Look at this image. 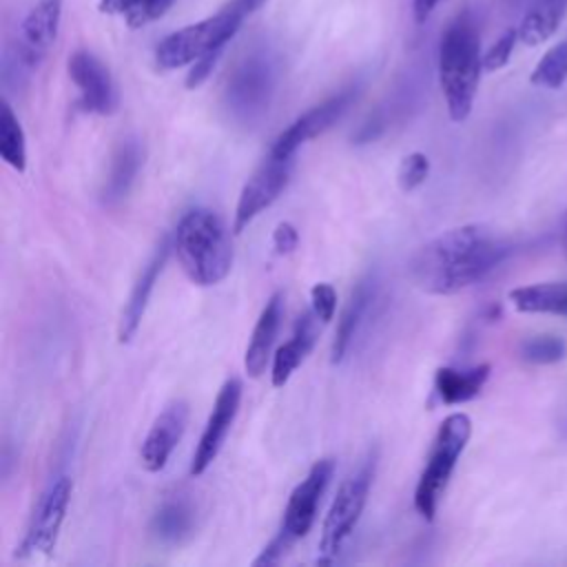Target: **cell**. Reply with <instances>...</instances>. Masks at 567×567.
Listing matches in <instances>:
<instances>
[{"label": "cell", "mask_w": 567, "mask_h": 567, "mask_svg": "<svg viewBox=\"0 0 567 567\" xmlns=\"http://www.w3.org/2000/svg\"><path fill=\"white\" fill-rule=\"evenodd\" d=\"M512 241L485 224H465L423 244L410 259L412 281L430 295H454L485 279Z\"/></svg>", "instance_id": "obj_1"}, {"label": "cell", "mask_w": 567, "mask_h": 567, "mask_svg": "<svg viewBox=\"0 0 567 567\" xmlns=\"http://www.w3.org/2000/svg\"><path fill=\"white\" fill-rule=\"evenodd\" d=\"M483 71L481 35L470 13L456 16L439 42V82L452 122L472 113Z\"/></svg>", "instance_id": "obj_2"}, {"label": "cell", "mask_w": 567, "mask_h": 567, "mask_svg": "<svg viewBox=\"0 0 567 567\" xmlns=\"http://www.w3.org/2000/svg\"><path fill=\"white\" fill-rule=\"evenodd\" d=\"M173 250L186 277L197 286L224 281L233 266L228 226L210 208H193L179 219L173 233Z\"/></svg>", "instance_id": "obj_3"}, {"label": "cell", "mask_w": 567, "mask_h": 567, "mask_svg": "<svg viewBox=\"0 0 567 567\" xmlns=\"http://www.w3.org/2000/svg\"><path fill=\"white\" fill-rule=\"evenodd\" d=\"M261 0H237L235 4L166 35L155 49L159 69L171 71L197 62L210 51H219L239 31L244 18L259 7Z\"/></svg>", "instance_id": "obj_4"}, {"label": "cell", "mask_w": 567, "mask_h": 567, "mask_svg": "<svg viewBox=\"0 0 567 567\" xmlns=\"http://www.w3.org/2000/svg\"><path fill=\"white\" fill-rule=\"evenodd\" d=\"M472 436V421L465 412H454L443 419L436 430L427 463L419 476L414 489V509L425 518L432 520L441 496L450 483V476L461 458L467 441Z\"/></svg>", "instance_id": "obj_5"}, {"label": "cell", "mask_w": 567, "mask_h": 567, "mask_svg": "<svg viewBox=\"0 0 567 567\" xmlns=\"http://www.w3.org/2000/svg\"><path fill=\"white\" fill-rule=\"evenodd\" d=\"M374 476V456L365 458L357 472H352L337 489L332 505L326 514L319 540V565H330L341 554L346 540L352 536L363 507L368 503L370 485Z\"/></svg>", "instance_id": "obj_6"}, {"label": "cell", "mask_w": 567, "mask_h": 567, "mask_svg": "<svg viewBox=\"0 0 567 567\" xmlns=\"http://www.w3.org/2000/svg\"><path fill=\"white\" fill-rule=\"evenodd\" d=\"M275 91V62L266 51L246 55L228 75L224 104L233 120L241 124L257 122L270 104Z\"/></svg>", "instance_id": "obj_7"}, {"label": "cell", "mask_w": 567, "mask_h": 567, "mask_svg": "<svg viewBox=\"0 0 567 567\" xmlns=\"http://www.w3.org/2000/svg\"><path fill=\"white\" fill-rule=\"evenodd\" d=\"M73 483L69 476H58L38 498V505L29 518L24 538L20 543L18 556H35L51 554L55 549L69 501H71Z\"/></svg>", "instance_id": "obj_8"}, {"label": "cell", "mask_w": 567, "mask_h": 567, "mask_svg": "<svg viewBox=\"0 0 567 567\" xmlns=\"http://www.w3.org/2000/svg\"><path fill=\"white\" fill-rule=\"evenodd\" d=\"M292 166H295V157H277L268 153V157L248 177V182L239 193L235 219H233L235 233H241L259 213H264L281 195V190L290 182Z\"/></svg>", "instance_id": "obj_9"}, {"label": "cell", "mask_w": 567, "mask_h": 567, "mask_svg": "<svg viewBox=\"0 0 567 567\" xmlns=\"http://www.w3.org/2000/svg\"><path fill=\"white\" fill-rule=\"evenodd\" d=\"M332 474H334V458H319L308 470L306 478H301L295 485V489L290 492L286 509H284L281 527H279V532L290 543L303 538L312 529L321 496H323Z\"/></svg>", "instance_id": "obj_10"}, {"label": "cell", "mask_w": 567, "mask_h": 567, "mask_svg": "<svg viewBox=\"0 0 567 567\" xmlns=\"http://www.w3.org/2000/svg\"><path fill=\"white\" fill-rule=\"evenodd\" d=\"M354 97H357V89L348 86V89L339 91L337 95L323 100L321 104L312 106L310 111L299 115L290 126H286L272 140L268 153H272L277 157H295L297 148L301 144H306L308 140L321 135L326 128H330L346 113V109L352 104Z\"/></svg>", "instance_id": "obj_11"}, {"label": "cell", "mask_w": 567, "mask_h": 567, "mask_svg": "<svg viewBox=\"0 0 567 567\" xmlns=\"http://www.w3.org/2000/svg\"><path fill=\"white\" fill-rule=\"evenodd\" d=\"M239 403H241V381L230 377L224 381V385L217 392V399L213 403V410L208 414L206 427L199 436V443L193 452V461H190V474L199 476L208 470V465L217 458L230 425L239 412Z\"/></svg>", "instance_id": "obj_12"}, {"label": "cell", "mask_w": 567, "mask_h": 567, "mask_svg": "<svg viewBox=\"0 0 567 567\" xmlns=\"http://www.w3.org/2000/svg\"><path fill=\"white\" fill-rule=\"evenodd\" d=\"M69 75L80 91L78 106L86 113L111 115L117 109V91L109 69L89 51L80 49L69 58Z\"/></svg>", "instance_id": "obj_13"}, {"label": "cell", "mask_w": 567, "mask_h": 567, "mask_svg": "<svg viewBox=\"0 0 567 567\" xmlns=\"http://www.w3.org/2000/svg\"><path fill=\"white\" fill-rule=\"evenodd\" d=\"M62 18V0H33L20 24L18 58L27 69H35L51 51Z\"/></svg>", "instance_id": "obj_14"}, {"label": "cell", "mask_w": 567, "mask_h": 567, "mask_svg": "<svg viewBox=\"0 0 567 567\" xmlns=\"http://www.w3.org/2000/svg\"><path fill=\"white\" fill-rule=\"evenodd\" d=\"M188 423V403L182 399L171 401L153 421L140 447V461L146 472H162L184 436Z\"/></svg>", "instance_id": "obj_15"}, {"label": "cell", "mask_w": 567, "mask_h": 567, "mask_svg": "<svg viewBox=\"0 0 567 567\" xmlns=\"http://www.w3.org/2000/svg\"><path fill=\"white\" fill-rule=\"evenodd\" d=\"M173 244L168 241V237H162V241L157 244V248L153 250V255L148 257V261L142 266L131 292H128V299L122 308V315H120V326H117V339L120 343H128L142 319H144V312H146V306H148V299H151V292L155 288V281L168 259V252H171Z\"/></svg>", "instance_id": "obj_16"}, {"label": "cell", "mask_w": 567, "mask_h": 567, "mask_svg": "<svg viewBox=\"0 0 567 567\" xmlns=\"http://www.w3.org/2000/svg\"><path fill=\"white\" fill-rule=\"evenodd\" d=\"M317 337H319V319L310 308V310L299 315V319L295 323V330H292V337L284 346H279V350L275 352L272 372H270V379H272L275 388H281V385L288 383L292 372L312 352V348L317 343Z\"/></svg>", "instance_id": "obj_17"}, {"label": "cell", "mask_w": 567, "mask_h": 567, "mask_svg": "<svg viewBox=\"0 0 567 567\" xmlns=\"http://www.w3.org/2000/svg\"><path fill=\"white\" fill-rule=\"evenodd\" d=\"M281 315H284V295L275 292L266 301V306H264V310H261V315H259V319L252 328L246 354H244V370L252 379L261 377V372L268 365L272 343H275L279 326H281Z\"/></svg>", "instance_id": "obj_18"}, {"label": "cell", "mask_w": 567, "mask_h": 567, "mask_svg": "<svg viewBox=\"0 0 567 567\" xmlns=\"http://www.w3.org/2000/svg\"><path fill=\"white\" fill-rule=\"evenodd\" d=\"M142 159H144V151L135 137H126L115 146L111 157V168L102 188V197L106 204H117L128 195L137 177V171L142 166Z\"/></svg>", "instance_id": "obj_19"}, {"label": "cell", "mask_w": 567, "mask_h": 567, "mask_svg": "<svg viewBox=\"0 0 567 567\" xmlns=\"http://www.w3.org/2000/svg\"><path fill=\"white\" fill-rule=\"evenodd\" d=\"M489 377V363H478L465 370L439 368L434 374V392L445 405H456L474 399Z\"/></svg>", "instance_id": "obj_20"}, {"label": "cell", "mask_w": 567, "mask_h": 567, "mask_svg": "<svg viewBox=\"0 0 567 567\" xmlns=\"http://www.w3.org/2000/svg\"><path fill=\"white\" fill-rule=\"evenodd\" d=\"M374 297V279L372 277H365L361 279L354 290L350 292V299L339 317V323H337V330H334V339H332V350H330V361L332 363H341L357 330H359V323L370 306Z\"/></svg>", "instance_id": "obj_21"}, {"label": "cell", "mask_w": 567, "mask_h": 567, "mask_svg": "<svg viewBox=\"0 0 567 567\" xmlns=\"http://www.w3.org/2000/svg\"><path fill=\"white\" fill-rule=\"evenodd\" d=\"M195 527L193 503L184 496H168L162 501L151 520V534L164 545H177L190 536Z\"/></svg>", "instance_id": "obj_22"}, {"label": "cell", "mask_w": 567, "mask_h": 567, "mask_svg": "<svg viewBox=\"0 0 567 567\" xmlns=\"http://www.w3.org/2000/svg\"><path fill=\"white\" fill-rule=\"evenodd\" d=\"M567 16V0H529L518 24V38L527 47L547 42Z\"/></svg>", "instance_id": "obj_23"}, {"label": "cell", "mask_w": 567, "mask_h": 567, "mask_svg": "<svg viewBox=\"0 0 567 567\" xmlns=\"http://www.w3.org/2000/svg\"><path fill=\"white\" fill-rule=\"evenodd\" d=\"M509 301L518 312H545L567 317V281H545L509 290Z\"/></svg>", "instance_id": "obj_24"}, {"label": "cell", "mask_w": 567, "mask_h": 567, "mask_svg": "<svg viewBox=\"0 0 567 567\" xmlns=\"http://www.w3.org/2000/svg\"><path fill=\"white\" fill-rule=\"evenodd\" d=\"M175 0H100V11L120 16L131 29L159 20Z\"/></svg>", "instance_id": "obj_25"}, {"label": "cell", "mask_w": 567, "mask_h": 567, "mask_svg": "<svg viewBox=\"0 0 567 567\" xmlns=\"http://www.w3.org/2000/svg\"><path fill=\"white\" fill-rule=\"evenodd\" d=\"M0 157L18 173H24L27 168V137L20 126V120L16 117L13 109L2 102L0 113Z\"/></svg>", "instance_id": "obj_26"}, {"label": "cell", "mask_w": 567, "mask_h": 567, "mask_svg": "<svg viewBox=\"0 0 567 567\" xmlns=\"http://www.w3.org/2000/svg\"><path fill=\"white\" fill-rule=\"evenodd\" d=\"M532 84L543 89H560L567 82V38L554 44L534 66Z\"/></svg>", "instance_id": "obj_27"}, {"label": "cell", "mask_w": 567, "mask_h": 567, "mask_svg": "<svg viewBox=\"0 0 567 567\" xmlns=\"http://www.w3.org/2000/svg\"><path fill=\"white\" fill-rule=\"evenodd\" d=\"M520 354L529 363H540V365L543 363H556V361L565 359L567 346L560 337L538 334V337H529V339L523 341Z\"/></svg>", "instance_id": "obj_28"}, {"label": "cell", "mask_w": 567, "mask_h": 567, "mask_svg": "<svg viewBox=\"0 0 567 567\" xmlns=\"http://www.w3.org/2000/svg\"><path fill=\"white\" fill-rule=\"evenodd\" d=\"M430 173V159L425 153L421 151H414L410 155H405L399 164V171H396V179H399V186L403 193H412L414 188H419L425 177Z\"/></svg>", "instance_id": "obj_29"}, {"label": "cell", "mask_w": 567, "mask_h": 567, "mask_svg": "<svg viewBox=\"0 0 567 567\" xmlns=\"http://www.w3.org/2000/svg\"><path fill=\"white\" fill-rule=\"evenodd\" d=\"M518 40H520L518 38V29L503 31L496 38V42L483 53V71H498V69H503L509 62L512 51H514Z\"/></svg>", "instance_id": "obj_30"}, {"label": "cell", "mask_w": 567, "mask_h": 567, "mask_svg": "<svg viewBox=\"0 0 567 567\" xmlns=\"http://www.w3.org/2000/svg\"><path fill=\"white\" fill-rule=\"evenodd\" d=\"M310 301H312V312L321 323H328L334 317L337 310V292L330 284L319 281L310 290Z\"/></svg>", "instance_id": "obj_31"}, {"label": "cell", "mask_w": 567, "mask_h": 567, "mask_svg": "<svg viewBox=\"0 0 567 567\" xmlns=\"http://www.w3.org/2000/svg\"><path fill=\"white\" fill-rule=\"evenodd\" d=\"M221 51H224V49L210 51V53L202 55L197 62H193V69H190L188 75H186V86H188V89H197V86L210 75V71L215 69V64H217Z\"/></svg>", "instance_id": "obj_32"}, {"label": "cell", "mask_w": 567, "mask_h": 567, "mask_svg": "<svg viewBox=\"0 0 567 567\" xmlns=\"http://www.w3.org/2000/svg\"><path fill=\"white\" fill-rule=\"evenodd\" d=\"M299 244V233L297 228L290 224V221H281L277 224L275 233H272V246H275V252L279 255H290Z\"/></svg>", "instance_id": "obj_33"}, {"label": "cell", "mask_w": 567, "mask_h": 567, "mask_svg": "<svg viewBox=\"0 0 567 567\" xmlns=\"http://www.w3.org/2000/svg\"><path fill=\"white\" fill-rule=\"evenodd\" d=\"M439 0H412V13L416 24H425L427 18L434 13Z\"/></svg>", "instance_id": "obj_34"}, {"label": "cell", "mask_w": 567, "mask_h": 567, "mask_svg": "<svg viewBox=\"0 0 567 567\" xmlns=\"http://www.w3.org/2000/svg\"><path fill=\"white\" fill-rule=\"evenodd\" d=\"M560 244H563V252L567 255V217H565V226H563V239H560Z\"/></svg>", "instance_id": "obj_35"}]
</instances>
